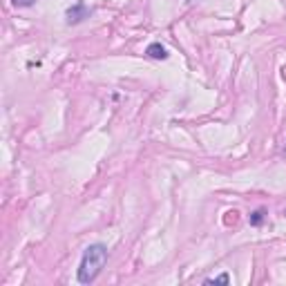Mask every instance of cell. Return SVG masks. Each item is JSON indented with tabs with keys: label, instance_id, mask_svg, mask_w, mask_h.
Here are the masks:
<instances>
[{
	"label": "cell",
	"instance_id": "1",
	"mask_svg": "<svg viewBox=\"0 0 286 286\" xmlns=\"http://www.w3.org/2000/svg\"><path fill=\"white\" fill-rule=\"evenodd\" d=\"M105 264H107V246L105 244H90L81 257V264H78V282L92 284L94 279L101 275Z\"/></svg>",
	"mask_w": 286,
	"mask_h": 286
},
{
	"label": "cell",
	"instance_id": "2",
	"mask_svg": "<svg viewBox=\"0 0 286 286\" xmlns=\"http://www.w3.org/2000/svg\"><path fill=\"white\" fill-rule=\"evenodd\" d=\"M90 14H92V9L87 7L85 3H76L74 7L68 9V23L70 25H78V23H83L85 18H90Z\"/></svg>",
	"mask_w": 286,
	"mask_h": 286
},
{
	"label": "cell",
	"instance_id": "6",
	"mask_svg": "<svg viewBox=\"0 0 286 286\" xmlns=\"http://www.w3.org/2000/svg\"><path fill=\"white\" fill-rule=\"evenodd\" d=\"M11 3H14L16 7H32L36 0H11Z\"/></svg>",
	"mask_w": 286,
	"mask_h": 286
},
{
	"label": "cell",
	"instance_id": "7",
	"mask_svg": "<svg viewBox=\"0 0 286 286\" xmlns=\"http://www.w3.org/2000/svg\"><path fill=\"white\" fill-rule=\"evenodd\" d=\"M284 152H286V148H284Z\"/></svg>",
	"mask_w": 286,
	"mask_h": 286
},
{
	"label": "cell",
	"instance_id": "4",
	"mask_svg": "<svg viewBox=\"0 0 286 286\" xmlns=\"http://www.w3.org/2000/svg\"><path fill=\"white\" fill-rule=\"evenodd\" d=\"M206 284H230V275H217V277H212V279H206Z\"/></svg>",
	"mask_w": 286,
	"mask_h": 286
},
{
	"label": "cell",
	"instance_id": "3",
	"mask_svg": "<svg viewBox=\"0 0 286 286\" xmlns=\"http://www.w3.org/2000/svg\"><path fill=\"white\" fill-rule=\"evenodd\" d=\"M145 54H148L150 58H155V60H166L168 58V52H166V47H163L161 42H150Z\"/></svg>",
	"mask_w": 286,
	"mask_h": 286
},
{
	"label": "cell",
	"instance_id": "5",
	"mask_svg": "<svg viewBox=\"0 0 286 286\" xmlns=\"http://www.w3.org/2000/svg\"><path fill=\"white\" fill-rule=\"evenodd\" d=\"M248 219H251V224H253V226H259V224L264 222V210H255Z\"/></svg>",
	"mask_w": 286,
	"mask_h": 286
}]
</instances>
